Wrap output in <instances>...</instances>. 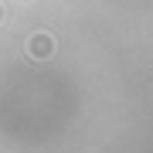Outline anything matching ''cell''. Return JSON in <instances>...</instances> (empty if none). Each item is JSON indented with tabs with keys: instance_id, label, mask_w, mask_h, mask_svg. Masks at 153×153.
Wrapping results in <instances>:
<instances>
[{
	"instance_id": "cell-1",
	"label": "cell",
	"mask_w": 153,
	"mask_h": 153,
	"mask_svg": "<svg viewBox=\"0 0 153 153\" xmlns=\"http://www.w3.org/2000/svg\"><path fill=\"white\" fill-rule=\"evenodd\" d=\"M51 51H55V38H51L48 31H38V34H31V38H27V58L44 61Z\"/></svg>"
},
{
	"instance_id": "cell-2",
	"label": "cell",
	"mask_w": 153,
	"mask_h": 153,
	"mask_svg": "<svg viewBox=\"0 0 153 153\" xmlns=\"http://www.w3.org/2000/svg\"><path fill=\"white\" fill-rule=\"evenodd\" d=\"M4 21H7V7L0 4V24H4Z\"/></svg>"
}]
</instances>
